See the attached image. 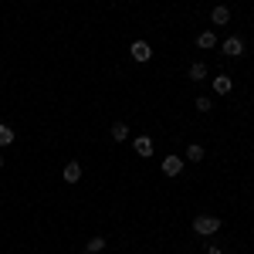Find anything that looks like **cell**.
<instances>
[{
    "mask_svg": "<svg viewBox=\"0 0 254 254\" xmlns=\"http://www.w3.org/2000/svg\"><path fill=\"white\" fill-rule=\"evenodd\" d=\"M220 231V217L214 214H196L193 217V234L196 237H214Z\"/></svg>",
    "mask_w": 254,
    "mask_h": 254,
    "instance_id": "cell-1",
    "label": "cell"
},
{
    "mask_svg": "<svg viewBox=\"0 0 254 254\" xmlns=\"http://www.w3.org/2000/svg\"><path fill=\"white\" fill-rule=\"evenodd\" d=\"M217 48H220V51H224L227 58H241V55L248 51V48H244V38H237V34H231V38H224L220 44H217Z\"/></svg>",
    "mask_w": 254,
    "mask_h": 254,
    "instance_id": "cell-2",
    "label": "cell"
},
{
    "mask_svg": "<svg viewBox=\"0 0 254 254\" xmlns=\"http://www.w3.org/2000/svg\"><path fill=\"white\" fill-rule=\"evenodd\" d=\"M129 55H132L139 64H146V61L153 58V44H149V41H142V38H136L132 44H129Z\"/></svg>",
    "mask_w": 254,
    "mask_h": 254,
    "instance_id": "cell-3",
    "label": "cell"
},
{
    "mask_svg": "<svg viewBox=\"0 0 254 254\" xmlns=\"http://www.w3.org/2000/svg\"><path fill=\"white\" fill-rule=\"evenodd\" d=\"M183 173V156H163V176H180Z\"/></svg>",
    "mask_w": 254,
    "mask_h": 254,
    "instance_id": "cell-4",
    "label": "cell"
},
{
    "mask_svg": "<svg viewBox=\"0 0 254 254\" xmlns=\"http://www.w3.org/2000/svg\"><path fill=\"white\" fill-rule=\"evenodd\" d=\"M61 176H64V183H78V180H81V163H78V159L64 163V170H61Z\"/></svg>",
    "mask_w": 254,
    "mask_h": 254,
    "instance_id": "cell-5",
    "label": "cell"
},
{
    "mask_svg": "<svg viewBox=\"0 0 254 254\" xmlns=\"http://www.w3.org/2000/svg\"><path fill=\"white\" fill-rule=\"evenodd\" d=\"M210 20H214L217 27H227V24H231V10H227L224 3H217L214 10H210Z\"/></svg>",
    "mask_w": 254,
    "mask_h": 254,
    "instance_id": "cell-6",
    "label": "cell"
},
{
    "mask_svg": "<svg viewBox=\"0 0 254 254\" xmlns=\"http://www.w3.org/2000/svg\"><path fill=\"white\" fill-rule=\"evenodd\" d=\"M231 88H234L231 75H214V92L217 95H231Z\"/></svg>",
    "mask_w": 254,
    "mask_h": 254,
    "instance_id": "cell-7",
    "label": "cell"
},
{
    "mask_svg": "<svg viewBox=\"0 0 254 254\" xmlns=\"http://www.w3.org/2000/svg\"><path fill=\"white\" fill-rule=\"evenodd\" d=\"M105 244H109V237H88L81 251H85V254H102V251H105Z\"/></svg>",
    "mask_w": 254,
    "mask_h": 254,
    "instance_id": "cell-8",
    "label": "cell"
},
{
    "mask_svg": "<svg viewBox=\"0 0 254 254\" xmlns=\"http://www.w3.org/2000/svg\"><path fill=\"white\" fill-rule=\"evenodd\" d=\"M196 48H203V51H214V48H217V34H214V31H203V34H196Z\"/></svg>",
    "mask_w": 254,
    "mask_h": 254,
    "instance_id": "cell-9",
    "label": "cell"
},
{
    "mask_svg": "<svg viewBox=\"0 0 254 254\" xmlns=\"http://www.w3.org/2000/svg\"><path fill=\"white\" fill-rule=\"evenodd\" d=\"M109 136H112V142H126V139H129V126H126V122H112Z\"/></svg>",
    "mask_w": 254,
    "mask_h": 254,
    "instance_id": "cell-10",
    "label": "cell"
},
{
    "mask_svg": "<svg viewBox=\"0 0 254 254\" xmlns=\"http://www.w3.org/2000/svg\"><path fill=\"white\" fill-rule=\"evenodd\" d=\"M136 153L139 156H153V139L149 136H136Z\"/></svg>",
    "mask_w": 254,
    "mask_h": 254,
    "instance_id": "cell-11",
    "label": "cell"
},
{
    "mask_svg": "<svg viewBox=\"0 0 254 254\" xmlns=\"http://www.w3.org/2000/svg\"><path fill=\"white\" fill-rule=\"evenodd\" d=\"M187 75H190V81H203V78H207V64H203V61H193Z\"/></svg>",
    "mask_w": 254,
    "mask_h": 254,
    "instance_id": "cell-12",
    "label": "cell"
},
{
    "mask_svg": "<svg viewBox=\"0 0 254 254\" xmlns=\"http://www.w3.org/2000/svg\"><path fill=\"white\" fill-rule=\"evenodd\" d=\"M203 156H207V153H203L200 142H190V146H187V159H190V163H203Z\"/></svg>",
    "mask_w": 254,
    "mask_h": 254,
    "instance_id": "cell-13",
    "label": "cell"
},
{
    "mask_svg": "<svg viewBox=\"0 0 254 254\" xmlns=\"http://www.w3.org/2000/svg\"><path fill=\"white\" fill-rule=\"evenodd\" d=\"M14 139H17V132H14L10 126L0 122V149H3V146H14Z\"/></svg>",
    "mask_w": 254,
    "mask_h": 254,
    "instance_id": "cell-14",
    "label": "cell"
},
{
    "mask_svg": "<svg viewBox=\"0 0 254 254\" xmlns=\"http://www.w3.org/2000/svg\"><path fill=\"white\" fill-rule=\"evenodd\" d=\"M193 105H196V112H210V109H214V102H210L207 95H196V98H193Z\"/></svg>",
    "mask_w": 254,
    "mask_h": 254,
    "instance_id": "cell-15",
    "label": "cell"
},
{
    "mask_svg": "<svg viewBox=\"0 0 254 254\" xmlns=\"http://www.w3.org/2000/svg\"><path fill=\"white\" fill-rule=\"evenodd\" d=\"M207 254H220V248H207Z\"/></svg>",
    "mask_w": 254,
    "mask_h": 254,
    "instance_id": "cell-16",
    "label": "cell"
},
{
    "mask_svg": "<svg viewBox=\"0 0 254 254\" xmlns=\"http://www.w3.org/2000/svg\"><path fill=\"white\" fill-rule=\"evenodd\" d=\"M0 170H3V156H0Z\"/></svg>",
    "mask_w": 254,
    "mask_h": 254,
    "instance_id": "cell-17",
    "label": "cell"
}]
</instances>
